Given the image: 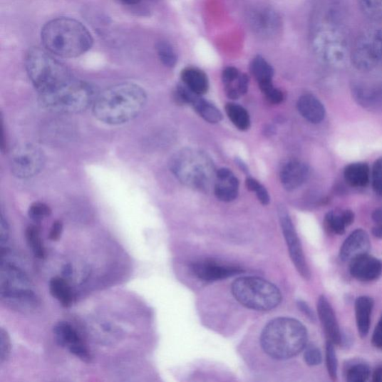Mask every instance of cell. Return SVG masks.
<instances>
[{"label":"cell","mask_w":382,"mask_h":382,"mask_svg":"<svg viewBox=\"0 0 382 382\" xmlns=\"http://www.w3.org/2000/svg\"><path fill=\"white\" fill-rule=\"evenodd\" d=\"M308 343V331L299 321L279 317L263 329L261 345L264 353L277 360L290 359L304 351Z\"/></svg>","instance_id":"3"},{"label":"cell","mask_w":382,"mask_h":382,"mask_svg":"<svg viewBox=\"0 0 382 382\" xmlns=\"http://www.w3.org/2000/svg\"><path fill=\"white\" fill-rule=\"evenodd\" d=\"M309 176V169L305 163L291 161L282 169L280 179L283 187L286 190L292 191L304 185Z\"/></svg>","instance_id":"19"},{"label":"cell","mask_w":382,"mask_h":382,"mask_svg":"<svg viewBox=\"0 0 382 382\" xmlns=\"http://www.w3.org/2000/svg\"><path fill=\"white\" fill-rule=\"evenodd\" d=\"M156 51L159 59L167 68H173L177 63V55L173 47L167 41H159L156 44Z\"/></svg>","instance_id":"32"},{"label":"cell","mask_w":382,"mask_h":382,"mask_svg":"<svg viewBox=\"0 0 382 382\" xmlns=\"http://www.w3.org/2000/svg\"><path fill=\"white\" fill-rule=\"evenodd\" d=\"M372 344L376 348L382 350V315L374 329Z\"/></svg>","instance_id":"42"},{"label":"cell","mask_w":382,"mask_h":382,"mask_svg":"<svg viewBox=\"0 0 382 382\" xmlns=\"http://www.w3.org/2000/svg\"><path fill=\"white\" fill-rule=\"evenodd\" d=\"M353 65L361 71H370L382 62V29L364 31L356 41L351 54Z\"/></svg>","instance_id":"10"},{"label":"cell","mask_w":382,"mask_h":382,"mask_svg":"<svg viewBox=\"0 0 382 382\" xmlns=\"http://www.w3.org/2000/svg\"><path fill=\"white\" fill-rule=\"evenodd\" d=\"M50 292L63 307L70 308L73 301L72 290L68 282L61 277H56L51 279Z\"/></svg>","instance_id":"27"},{"label":"cell","mask_w":382,"mask_h":382,"mask_svg":"<svg viewBox=\"0 0 382 382\" xmlns=\"http://www.w3.org/2000/svg\"><path fill=\"white\" fill-rule=\"evenodd\" d=\"M326 368L329 377L332 381L338 379L339 363L334 344L329 341L326 342Z\"/></svg>","instance_id":"34"},{"label":"cell","mask_w":382,"mask_h":382,"mask_svg":"<svg viewBox=\"0 0 382 382\" xmlns=\"http://www.w3.org/2000/svg\"><path fill=\"white\" fill-rule=\"evenodd\" d=\"M49 206L42 202H35L29 207V216L35 222H39L51 215Z\"/></svg>","instance_id":"36"},{"label":"cell","mask_w":382,"mask_h":382,"mask_svg":"<svg viewBox=\"0 0 382 382\" xmlns=\"http://www.w3.org/2000/svg\"><path fill=\"white\" fill-rule=\"evenodd\" d=\"M373 381L382 382V367L377 368L373 373Z\"/></svg>","instance_id":"49"},{"label":"cell","mask_w":382,"mask_h":382,"mask_svg":"<svg viewBox=\"0 0 382 382\" xmlns=\"http://www.w3.org/2000/svg\"><path fill=\"white\" fill-rule=\"evenodd\" d=\"M344 178L350 186L353 187H363L370 182V167L365 163H353L346 167Z\"/></svg>","instance_id":"25"},{"label":"cell","mask_w":382,"mask_h":382,"mask_svg":"<svg viewBox=\"0 0 382 382\" xmlns=\"http://www.w3.org/2000/svg\"><path fill=\"white\" fill-rule=\"evenodd\" d=\"M373 306L374 301L370 296H361L356 300V325L361 339L367 337L369 333Z\"/></svg>","instance_id":"22"},{"label":"cell","mask_w":382,"mask_h":382,"mask_svg":"<svg viewBox=\"0 0 382 382\" xmlns=\"http://www.w3.org/2000/svg\"><path fill=\"white\" fill-rule=\"evenodd\" d=\"M346 380L349 382L367 381L371 373L369 365L361 361H353L346 364Z\"/></svg>","instance_id":"29"},{"label":"cell","mask_w":382,"mask_h":382,"mask_svg":"<svg viewBox=\"0 0 382 382\" xmlns=\"http://www.w3.org/2000/svg\"><path fill=\"white\" fill-rule=\"evenodd\" d=\"M235 299L244 307L261 311L277 308L282 294L272 282L259 277H246L236 279L232 284Z\"/></svg>","instance_id":"7"},{"label":"cell","mask_w":382,"mask_h":382,"mask_svg":"<svg viewBox=\"0 0 382 382\" xmlns=\"http://www.w3.org/2000/svg\"><path fill=\"white\" fill-rule=\"evenodd\" d=\"M251 72L256 78L263 93L274 87L273 84L274 69L262 56H257L252 60Z\"/></svg>","instance_id":"23"},{"label":"cell","mask_w":382,"mask_h":382,"mask_svg":"<svg viewBox=\"0 0 382 382\" xmlns=\"http://www.w3.org/2000/svg\"><path fill=\"white\" fill-rule=\"evenodd\" d=\"M297 305H298L299 310L302 313H304L311 321L315 322L316 321L315 314L311 310V309L309 307V306L306 304V301H299L297 302Z\"/></svg>","instance_id":"45"},{"label":"cell","mask_w":382,"mask_h":382,"mask_svg":"<svg viewBox=\"0 0 382 382\" xmlns=\"http://www.w3.org/2000/svg\"><path fill=\"white\" fill-rule=\"evenodd\" d=\"M95 100L93 88L86 83L72 78L58 88L39 94L41 105L57 114H77L86 110Z\"/></svg>","instance_id":"6"},{"label":"cell","mask_w":382,"mask_h":382,"mask_svg":"<svg viewBox=\"0 0 382 382\" xmlns=\"http://www.w3.org/2000/svg\"><path fill=\"white\" fill-rule=\"evenodd\" d=\"M249 88V78L246 74H241L238 78V90L241 95L247 93Z\"/></svg>","instance_id":"46"},{"label":"cell","mask_w":382,"mask_h":382,"mask_svg":"<svg viewBox=\"0 0 382 382\" xmlns=\"http://www.w3.org/2000/svg\"><path fill=\"white\" fill-rule=\"evenodd\" d=\"M26 69L31 83L39 94L52 91L73 78L68 69L51 53L31 48L26 53Z\"/></svg>","instance_id":"5"},{"label":"cell","mask_w":382,"mask_h":382,"mask_svg":"<svg viewBox=\"0 0 382 382\" xmlns=\"http://www.w3.org/2000/svg\"><path fill=\"white\" fill-rule=\"evenodd\" d=\"M361 11L373 22L382 21V0H358Z\"/></svg>","instance_id":"31"},{"label":"cell","mask_w":382,"mask_h":382,"mask_svg":"<svg viewBox=\"0 0 382 382\" xmlns=\"http://www.w3.org/2000/svg\"><path fill=\"white\" fill-rule=\"evenodd\" d=\"M170 167L174 176L188 187L208 191L215 185V164L211 157L200 150H180L172 157Z\"/></svg>","instance_id":"4"},{"label":"cell","mask_w":382,"mask_h":382,"mask_svg":"<svg viewBox=\"0 0 382 382\" xmlns=\"http://www.w3.org/2000/svg\"><path fill=\"white\" fill-rule=\"evenodd\" d=\"M246 186L249 190L256 194L262 204L267 205L269 203L270 198L268 191L259 181L252 178H247Z\"/></svg>","instance_id":"35"},{"label":"cell","mask_w":382,"mask_h":382,"mask_svg":"<svg viewBox=\"0 0 382 382\" xmlns=\"http://www.w3.org/2000/svg\"><path fill=\"white\" fill-rule=\"evenodd\" d=\"M214 191L217 198L222 202H229L237 198L239 181L231 170L221 168L217 170Z\"/></svg>","instance_id":"18"},{"label":"cell","mask_w":382,"mask_h":382,"mask_svg":"<svg viewBox=\"0 0 382 382\" xmlns=\"http://www.w3.org/2000/svg\"><path fill=\"white\" fill-rule=\"evenodd\" d=\"M73 273V269L72 266L70 264H66L65 267H63L62 270V274L66 277H69L71 276Z\"/></svg>","instance_id":"51"},{"label":"cell","mask_w":382,"mask_h":382,"mask_svg":"<svg viewBox=\"0 0 382 382\" xmlns=\"http://www.w3.org/2000/svg\"><path fill=\"white\" fill-rule=\"evenodd\" d=\"M349 263L350 274L360 282L376 281L381 276V262L368 253L362 254Z\"/></svg>","instance_id":"16"},{"label":"cell","mask_w":382,"mask_h":382,"mask_svg":"<svg viewBox=\"0 0 382 382\" xmlns=\"http://www.w3.org/2000/svg\"><path fill=\"white\" fill-rule=\"evenodd\" d=\"M226 113L232 123L239 130L247 131L249 129L251 121L247 110L242 105L228 103Z\"/></svg>","instance_id":"28"},{"label":"cell","mask_w":382,"mask_h":382,"mask_svg":"<svg viewBox=\"0 0 382 382\" xmlns=\"http://www.w3.org/2000/svg\"><path fill=\"white\" fill-rule=\"evenodd\" d=\"M53 333L57 343L62 347L68 349L71 353L86 363H91L92 356L78 336L77 331L67 322H58L53 327Z\"/></svg>","instance_id":"13"},{"label":"cell","mask_w":382,"mask_h":382,"mask_svg":"<svg viewBox=\"0 0 382 382\" xmlns=\"http://www.w3.org/2000/svg\"><path fill=\"white\" fill-rule=\"evenodd\" d=\"M9 238V227L7 222L4 216H1V222H0V244L4 245L6 243Z\"/></svg>","instance_id":"44"},{"label":"cell","mask_w":382,"mask_h":382,"mask_svg":"<svg viewBox=\"0 0 382 382\" xmlns=\"http://www.w3.org/2000/svg\"><path fill=\"white\" fill-rule=\"evenodd\" d=\"M0 294L3 300L12 301V305L33 308L38 304V298L31 288V282L18 267L10 263H1Z\"/></svg>","instance_id":"8"},{"label":"cell","mask_w":382,"mask_h":382,"mask_svg":"<svg viewBox=\"0 0 382 382\" xmlns=\"http://www.w3.org/2000/svg\"><path fill=\"white\" fill-rule=\"evenodd\" d=\"M63 232V224L60 220H56L52 226L49 238L52 242H58Z\"/></svg>","instance_id":"43"},{"label":"cell","mask_w":382,"mask_h":382,"mask_svg":"<svg viewBox=\"0 0 382 382\" xmlns=\"http://www.w3.org/2000/svg\"><path fill=\"white\" fill-rule=\"evenodd\" d=\"M241 73L238 70L233 67H228L224 69L222 74V82L224 86L229 85L237 81Z\"/></svg>","instance_id":"41"},{"label":"cell","mask_w":382,"mask_h":382,"mask_svg":"<svg viewBox=\"0 0 382 382\" xmlns=\"http://www.w3.org/2000/svg\"><path fill=\"white\" fill-rule=\"evenodd\" d=\"M356 102L368 110H382V83L356 85L353 88Z\"/></svg>","instance_id":"20"},{"label":"cell","mask_w":382,"mask_h":382,"mask_svg":"<svg viewBox=\"0 0 382 382\" xmlns=\"http://www.w3.org/2000/svg\"><path fill=\"white\" fill-rule=\"evenodd\" d=\"M11 344L8 332L3 328L0 329V363L3 364L9 357Z\"/></svg>","instance_id":"39"},{"label":"cell","mask_w":382,"mask_h":382,"mask_svg":"<svg viewBox=\"0 0 382 382\" xmlns=\"http://www.w3.org/2000/svg\"><path fill=\"white\" fill-rule=\"evenodd\" d=\"M11 170L16 177H34L43 168L45 156L38 147L23 143L13 149L9 157Z\"/></svg>","instance_id":"11"},{"label":"cell","mask_w":382,"mask_h":382,"mask_svg":"<svg viewBox=\"0 0 382 382\" xmlns=\"http://www.w3.org/2000/svg\"><path fill=\"white\" fill-rule=\"evenodd\" d=\"M317 313L327 337V341L334 345L340 346L342 332L341 331L336 313L330 302L324 295H321L317 301Z\"/></svg>","instance_id":"17"},{"label":"cell","mask_w":382,"mask_h":382,"mask_svg":"<svg viewBox=\"0 0 382 382\" xmlns=\"http://www.w3.org/2000/svg\"><path fill=\"white\" fill-rule=\"evenodd\" d=\"M264 94L267 100L272 104H279L284 98L283 92L275 87L269 89Z\"/></svg>","instance_id":"40"},{"label":"cell","mask_w":382,"mask_h":382,"mask_svg":"<svg viewBox=\"0 0 382 382\" xmlns=\"http://www.w3.org/2000/svg\"><path fill=\"white\" fill-rule=\"evenodd\" d=\"M26 238L29 247L33 250L35 257L40 259L46 257V251L41 237L40 229L37 226H30L26 229Z\"/></svg>","instance_id":"30"},{"label":"cell","mask_w":382,"mask_h":382,"mask_svg":"<svg viewBox=\"0 0 382 382\" xmlns=\"http://www.w3.org/2000/svg\"><path fill=\"white\" fill-rule=\"evenodd\" d=\"M372 219L376 225L382 224V209L376 210L372 214Z\"/></svg>","instance_id":"48"},{"label":"cell","mask_w":382,"mask_h":382,"mask_svg":"<svg viewBox=\"0 0 382 382\" xmlns=\"http://www.w3.org/2000/svg\"><path fill=\"white\" fill-rule=\"evenodd\" d=\"M341 215L346 227L353 224V222L355 220V214L353 211L345 210L341 212Z\"/></svg>","instance_id":"47"},{"label":"cell","mask_w":382,"mask_h":382,"mask_svg":"<svg viewBox=\"0 0 382 382\" xmlns=\"http://www.w3.org/2000/svg\"><path fill=\"white\" fill-rule=\"evenodd\" d=\"M41 41L47 51L63 58H76L87 53L93 39L81 22L59 18L48 22L41 31Z\"/></svg>","instance_id":"2"},{"label":"cell","mask_w":382,"mask_h":382,"mask_svg":"<svg viewBox=\"0 0 382 382\" xmlns=\"http://www.w3.org/2000/svg\"><path fill=\"white\" fill-rule=\"evenodd\" d=\"M324 226L328 232L338 235L344 234L346 228L341 213L334 212H330L326 215Z\"/></svg>","instance_id":"33"},{"label":"cell","mask_w":382,"mask_h":382,"mask_svg":"<svg viewBox=\"0 0 382 382\" xmlns=\"http://www.w3.org/2000/svg\"><path fill=\"white\" fill-rule=\"evenodd\" d=\"M190 105L194 108L202 119L210 123H218L222 118L220 110L215 105L203 99L200 95L195 94Z\"/></svg>","instance_id":"26"},{"label":"cell","mask_w":382,"mask_h":382,"mask_svg":"<svg viewBox=\"0 0 382 382\" xmlns=\"http://www.w3.org/2000/svg\"><path fill=\"white\" fill-rule=\"evenodd\" d=\"M372 234L378 239H381L382 240V224L381 225H376L372 229Z\"/></svg>","instance_id":"50"},{"label":"cell","mask_w":382,"mask_h":382,"mask_svg":"<svg viewBox=\"0 0 382 382\" xmlns=\"http://www.w3.org/2000/svg\"><path fill=\"white\" fill-rule=\"evenodd\" d=\"M372 182L375 193L382 197V157L377 159L373 165Z\"/></svg>","instance_id":"38"},{"label":"cell","mask_w":382,"mask_h":382,"mask_svg":"<svg viewBox=\"0 0 382 382\" xmlns=\"http://www.w3.org/2000/svg\"><path fill=\"white\" fill-rule=\"evenodd\" d=\"M190 269L198 279L205 282L225 279L243 273L241 268L206 260L191 264Z\"/></svg>","instance_id":"14"},{"label":"cell","mask_w":382,"mask_h":382,"mask_svg":"<svg viewBox=\"0 0 382 382\" xmlns=\"http://www.w3.org/2000/svg\"><path fill=\"white\" fill-rule=\"evenodd\" d=\"M304 360L311 367L321 364L322 354L320 349L314 344L307 345L305 348Z\"/></svg>","instance_id":"37"},{"label":"cell","mask_w":382,"mask_h":382,"mask_svg":"<svg viewBox=\"0 0 382 382\" xmlns=\"http://www.w3.org/2000/svg\"><path fill=\"white\" fill-rule=\"evenodd\" d=\"M123 4L129 6L137 5L141 2V0H120Z\"/></svg>","instance_id":"52"},{"label":"cell","mask_w":382,"mask_h":382,"mask_svg":"<svg viewBox=\"0 0 382 382\" xmlns=\"http://www.w3.org/2000/svg\"><path fill=\"white\" fill-rule=\"evenodd\" d=\"M297 108L302 117L314 124L321 123L326 116L324 105L312 94L301 96L298 100Z\"/></svg>","instance_id":"21"},{"label":"cell","mask_w":382,"mask_h":382,"mask_svg":"<svg viewBox=\"0 0 382 382\" xmlns=\"http://www.w3.org/2000/svg\"><path fill=\"white\" fill-rule=\"evenodd\" d=\"M279 217L291 260L300 276L306 280H309L311 272L305 258L304 249H302L291 217L284 207H280L279 209Z\"/></svg>","instance_id":"12"},{"label":"cell","mask_w":382,"mask_h":382,"mask_svg":"<svg viewBox=\"0 0 382 382\" xmlns=\"http://www.w3.org/2000/svg\"><path fill=\"white\" fill-rule=\"evenodd\" d=\"M183 84L191 91L202 96L208 92L210 83L205 72L196 68H187L182 71Z\"/></svg>","instance_id":"24"},{"label":"cell","mask_w":382,"mask_h":382,"mask_svg":"<svg viewBox=\"0 0 382 382\" xmlns=\"http://www.w3.org/2000/svg\"><path fill=\"white\" fill-rule=\"evenodd\" d=\"M371 248V239L368 232L358 229L346 239L340 249L339 257L342 262H350L362 254H368Z\"/></svg>","instance_id":"15"},{"label":"cell","mask_w":382,"mask_h":382,"mask_svg":"<svg viewBox=\"0 0 382 382\" xmlns=\"http://www.w3.org/2000/svg\"><path fill=\"white\" fill-rule=\"evenodd\" d=\"M147 101V94L133 83H121L111 86L95 98L93 113L101 122L119 125L135 118Z\"/></svg>","instance_id":"1"},{"label":"cell","mask_w":382,"mask_h":382,"mask_svg":"<svg viewBox=\"0 0 382 382\" xmlns=\"http://www.w3.org/2000/svg\"><path fill=\"white\" fill-rule=\"evenodd\" d=\"M315 51L320 58L332 67H341L349 57L347 41L336 26L323 27L314 40Z\"/></svg>","instance_id":"9"}]
</instances>
